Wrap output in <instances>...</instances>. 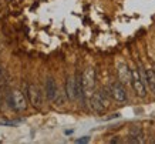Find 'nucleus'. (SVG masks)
<instances>
[{"label": "nucleus", "instance_id": "f257e3e1", "mask_svg": "<svg viewBox=\"0 0 155 144\" xmlns=\"http://www.w3.org/2000/svg\"><path fill=\"white\" fill-rule=\"evenodd\" d=\"M94 86H95V70L93 67H88L84 71V74H83V87H84L85 97H91L94 94Z\"/></svg>", "mask_w": 155, "mask_h": 144}, {"label": "nucleus", "instance_id": "f03ea898", "mask_svg": "<svg viewBox=\"0 0 155 144\" xmlns=\"http://www.w3.org/2000/svg\"><path fill=\"white\" fill-rule=\"evenodd\" d=\"M131 74H132L131 84H132V87H134V90H135L137 96H140V97H145L147 96V86H145V83L142 81L140 71L134 69V70H131Z\"/></svg>", "mask_w": 155, "mask_h": 144}, {"label": "nucleus", "instance_id": "7ed1b4c3", "mask_svg": "<svg viewBox=\"0 0 155 144\" xmlns=\"http://www.w3.org/2000/svg\"><path fill=\"white\" fill-rule=\"evenodd\" d=\"M111 96L118 103L127 101V93H125V88H124L121 81H117V83L111 84Z\"/></svg>", "mask_w": 155, "mask_h": 144}, {"label": "nucleus", "instance_id": "20e7f679", "mask_svg": "<svg viewBox=\"0 0 155 144\" xmlns=\"http://www.w3.org/2000/svg\"><path fill=\"white\" fill-rule=\"evenodd\" d=\"M117 73H118V80L121 81L122 84H130L132 80V74L131 70L128 69V66L125 63L120 61L117 66Z\"/></svg>", "mask_w": 155, "mask_h": 144}, {"label": "nucleus", "instance_id": "39448f33", "mask_svg": "<svg viewBox=\"0 0 155 144\" xmlns=\"http://www.w3.org/2000/svg\"><path fill=\"white\" fill-rule=\"evenodd\" d=\"M90 103H91V108H93L95 113H103L104 110L107 108V104H105L103 96H101L100 93L93 94V96H91V100H90Z\"/></svg>", "mask_w": 155, "mask_h": 144}, {"label": "nucleus", "instance_id": "423d86ee", "mask_svg": "<svg viewBox=\"0 0 155 144\" xmlns=\"http://www.w3.org/2000/svg\"><path fill=\"white\" fill-rule=\"evenodd\" d=\"M13 98H14V108L19 110V111H23L27 107V100H26V96L23 93H20L19 90H14L13 93Z\"/></svg>", "mask_w": 155, "mask_h": 144}, {"label": "nucleus", "instance_id": "0eeeda50", "mask_svg": "<svg viewBox=\"0 0 155 144\" xmlns=\"http://www.w3.org/2000/svg\"><path fill=\"white\" fill-rule=\"evenodd\" d=\"M46 96L50 101L56 100L57 97V84H56V80L53 77H47L46 79Z\"/></svg>", "mask_w": 155, "mask_h": 144}, {"label": "nucleus", "instance_id": "6e6552de", "mask_svg": "<svg viewBox=\"0 0 155 144\" xmlns=\"http://www.w3.org/2000/svg\"><path fill=\"white\" fill-rule=\"evenodd\" d=\"M28 96H30V103H31L34 107H40V104H41V97H40V91H38L37 86H34V84H30V86H28Z\"/></svg>", "mask_w": 155, "mask_h": 144}, {"label": "nucleus", "instance_id": "1a4fd4ad", "mask_svg": "<svg viewBox=\"0 0 155 144\" xmlns=\"http://www.w3.org/2000/svg\"><path fill=\"white\" fill-rule=\"evenodd\" d=\"M66 93L68 100H75L77 93H75V77H68L66 84Z\"/></svg>", "mask_w": 155, "mask_h": 144}, {"label": "nucleus", "instance_id": "9d476101", "mask_svg": "<svg viewBox=\"0 0 155 144\" xmlns=\"http://www.w3.org/2000/svg\"><path fill=\"white\" fill-rule=\"evenodd\" d=\"M145 71H147V84L155 93V71L152 69H145Z\"/></svg>", "mask_w": 155, "mask_h": 144}, {"label": "nucleus", "instance_id": "9b49d317", "mask_svg": "<svg viewBox=\"0 0 155 144\" xmlns=\"http://www.w3.org/2000/svg\"><path fill=\"white\" fill-rule=\"evenodd\" d=\"M90 141V137L88 135H85L84 139H78V140H75V143H88Z\"/></svg>", "mask_w": 155, "mask_h": 144}]
</instances>
